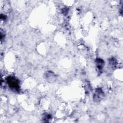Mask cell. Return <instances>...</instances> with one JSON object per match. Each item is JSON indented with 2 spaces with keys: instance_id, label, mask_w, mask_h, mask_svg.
<instances>
[{
  "instance_id": "cell-1",
  "label": "cell",
  "mask_w": 123,
  "mask_h": 123,
  "mask_svg": "<svg viewBox=\"0 0 123 123\" xmlns=\"http://www.w3.org/2000/svg\"><path fill=\"white\" fill-rule=\"evenodd\" d=\"M8 83L10 87L12 88V89H14L16 90L19 89V86L18 85V82L14 78L9 77L8 79Z\"/></svg>"
}]
</instances>
